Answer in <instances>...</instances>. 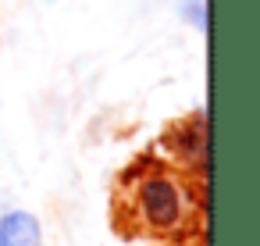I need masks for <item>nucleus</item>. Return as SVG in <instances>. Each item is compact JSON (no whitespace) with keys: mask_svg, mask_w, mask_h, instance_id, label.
<instances>
[{"mask_svg":"<svg viewBox=\"0 0 260 246\" xmlns=\"http://www.w3.org/2000/svg\"><path fill=\"white\" fill-rule=\"evenodd\" d=\"M121 225L153 239L192 235L203 214L200 182L168 164L157 150L132 161L121 175Z\"/></svg>","mask_w":260,"mask_h":246,"instance_id":"nucleus-1","label":"nucleus"},{"mask_svg":"<svg viewBox=\"0 0 260 246\" xmlns=\"http://www.w3.org/2000/svg\"><path fill=\"white\" fill-rule=\"evenodd\" d=\"M168 164H175L178 171H185L192 182L207 186V107L192 111L189 118L175 121L157 150Z\"/></svg>","mask_w":260,"mask_h":246,"instance_id":"nucleus-2","label":"nucleus"},{"mask_svg":"<svg viewBox=\"0 0 260 246\" xmlns=\"http://www.w3.org/2000/svg\"><path fill=\"white\" fill-rule=\"evenodd\" d=\"M0 246H43V221L25 207L0 203Z\"/></svg>","mask_w":260,"mask_h":246,"instance_id":"nucleus-3","label":"nucleus"},{"mask_svg":"<svg viewBox=\"0 0 260 246\" xmlns=\"http://www.w3.org/2000/svg\"><path fill=\"white\" fill-rule=\"evenodd\" d=\"M178 18L192 33L207 36V29H210V4H207V0H178Z\"/></svg>","mask_w":260,"mask_h":246,"instance_id":"nucleus-4","label":"nucleus"}]
</instances>
